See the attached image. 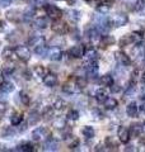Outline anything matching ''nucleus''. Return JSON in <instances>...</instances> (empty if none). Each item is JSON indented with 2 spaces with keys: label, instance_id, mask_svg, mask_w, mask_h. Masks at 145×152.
<instances>
[{
  "label": "nucleus",
  "instance_id": "22",
  "mask_svg": "<svg viewBox=\"0 0 145 152\" xmlns=\"http://www.w3.org/2000/svg\"><path fill=\"white\" fill-rule=\"evenodd\" d=\"M94 96H95V99H97V102L104 103L106 99L108 98V93H107V90H104V89H99V90H97V91H95Z\"/></svg>",
  "mask_w": 145,
  "mask_h": 152
},
{
  "label": "nucleus",
  "instance_id": "14",
  "mask_svg": "<svg viewBox=\"0 0 145 152\" xmlns=\"http://www.w3.org/2000/svg\"><path fill=\"white\" fill-rule=\"evenodd\" d=\"M43 83H45V85L47 88H54L55 85L57 84L56 75H54V74H46L45 77H43Z\"/></svg>",
  "mask_w": 145,
  "mask_h": 152
},
{
  "label": "nucleus",
  "instance_id": "42",
  "mask_svg": "<svg viewBox=\"0 0 145 152\" xmlns=\"http://www.w3.org/2000/svg\"><path fill=\"white\" fill-rule=\"evenodd\" d=\"M43 115H45V118H47V119L51 118L52 115H54V108H50V107L46 108L45 112H43Z\"/></svg>",
  "mask_w": 145,
  "mask_h": 152
},
{
  "label": "nucleus",
  "instance_id": "29",
  "mask_svg": "<svg viewBox=\"0 0 145 152\" xmlns=\"http://www.w3.org/2000/svg\"><path fill=\"white\" fill-rule=\"evenodd\" d=\"M79 90V88L76 86V84H71V83H66L64 85V91H66L67 94H75Z\"/></svg>",
  "mask_w": 145,
  "mask_h": 152
},
{
  "label": "nucleus",
  "instance_id": "6",
  "mask_svg": "<svg viewBox=\"0 0 145 152\" xmlns=\"http://www.w3.org/2000/svg\"><path fill=\"white\" fill-rule=\"evenodd\" d=\"M52 31H54L56 34L62 36V34H65V33L67 32V26H66L65 22H61V20L57 19V22H55L54 24H52Z\"/></svg>",
  "mask_w": 145,
  "mask_h": 152
},
{
  "label": "nucleus",
  "instance_id": "51",
  "mask_svg": "<svg viewBox=\"0 0 145 152\" xmlns=\"http://www.w3.org/2000/svg\"><path fill=\"white\" fill-rule=\"evenodd\" d=\"M66 3L69 4V5H74V4L76 3V0H66Z\"/></svg>",
  "mask_w": 145,
  "mask_h": 152
},
{
  "label": "nucleus",
  "instance_id": "54",
  "mask_svg": "<svg viewBox=\"0 0 145 152\" xmlns=\"http://www.w3.org/2000/svg\"><path fill=\"white\" fill-rule=\"evenodd\" d=\"M144 61H145V53H144Z\"/></svg>",
  "mask_w": 145,
  "mask_h": 152
},
{
  "label": "nucleus",
  "instance_id": "36",
  "mask_svg": "<svg viewBox=\"0 0 145 152\" xmlns=\"http://www.w3.org/2000/svg\"><path fill=\"white\" fill-rule=\"evenodd\" d=\"M129 129H130V134L134 136V137H136V136L140 134V132L143 131V127H140L138 124H132L131 128H129Z\"/></svg>",
  "mask_w": 145,
  "mask_h": 152
},
{
  "label": "nucleus",
  "instance_id": "27",
  "mask_svg": "<svg viewBox=\"0 0 145 152\" xmlns=\"http://www.w3.org/2000/svg\"><path fill=\"white\" fill-rule=\"evenodd\" d=\"M117 105H118V103L115 98H107L104 102V107H106V109H108V110H112V109H115Z\"/></svg>",
  "mask_w": 145,
  "mask_h": 152
},
{
  "label": "nucleus",
  "instance_id": "2",
  "mask_svg": "<svg viewBox=\"0 0 145 152\" xmlns=\"http://www.w3.org/2000/svg\"><path fill=\"white\" fill-rule=\"evenodd\" d=\"M140 39H141V36L132 33V34H126V36H124V37L120 39L118 45H120V47H125V46H129V45H131V43H135V42H138V41H140Z\"/></svg>",
  "mask_w": 145,
  "mask_h": 152
},
{
  "label": "nucleus",
  "instance_id": "28",
  "mask_svg": "<svg viewBox=\"0 0 145 152\" xmlns=\"http://www.w3.org/2000/svg\"><path fill=\"white\" fill-rule=\"evenodd\" d=\"M22 121H23V115L21 113H13L12 114V117H10V123L13 126H18V124H21L22 123Z\"/></svg>",
  "mask_w": 145,
  "mask_h": 152
},
{
  "label": "nucleus",
  "instance_id": "15",
  "mask_svg": "<svg viewBox=\"0 0 145 152\" xmlns=\"http://www.w3.org/2000/svg\"><path fill=\"white\" fill-rule=\"evenodd\" d=\"M126 113H127V115L129 117H131V118H136L138 117V114H139V108H138V104L136 103H130L129 105L126 107Z\"/></svg>",
  "mask_w": 145,
  "mask_h": 152
},
{
  "label": "nucleus",
  "instance_id": "34",
  "mask_svg": "<svg viewBox=\"0 0 145 152\" xmlns=\"http://www.w3.org/2000/svg\"><path fill=\"white\" fill-rule=\"evenodd\" d=\"M14 56H16V52H14L13 50H10V48H7V50L3 51V57H4V60L12 61V60L14 58ZM16 57H17V56H16Z\"/></svg>",
  "mask_w": 145,
  "mask_h": 152
},
{
  "label": "nucleus",
  "instance_id": "1",
  "mask_svg": "<svg viewBox=\"0 0 145 152\" xmlns=\"http://www.w3.org/2000/svg\"><path fill=\"white\" fill-rule=\"evenodd\" d=\"M14 52H16V56L18 57V58L24 61V62L30 61V58H31V51L26 46H17Z\"/></svg>",
  "mask_w": 145,
  "mask_h": 152
},
{
  "label": "nucleus",
  "instance_id": "10",
  "mask_svg": "<svg viewBox=\"0 0 145 152\" xmlns=\"http://www.w3.org/2000/svg\"><path fill=\"white\" fill-rule=\"evenodd\" d=\"M69 55L71 57H74V58H81V57L84 56V47L83 46H72L70 51H69Z\"/></svg>",
  "mask_w": 145,
  "mask_h": 152
},
{
  "label": "nucleus",
  "instance_id": "11",
  "mask_svg": "<svg viewBox=\"0 0 145 152\" xmlns=\"http://www.w3.org/2000/svg\"><path fill=\"white\" fill-rule=\"evenodd\" d=\"M43 150L45 151H50V152H54L59 150V143L54 140V138H47L43 143Z\"/></svg>",
  "mask_w": 145,
  "mask_h": 152
},
{
  "label": "nucleus",
  "instance_id": "20",
  "mask_svg": "<svg viewBox=\"0 0 145 152\" xmlns=\"http://www.w3.org/2000/svg\"><path fill=\"white\" fill-rule=\"evenodd\" d=\"M40 121H41V115H40L38 112L33 110V112L30 113V115H28V124L30 126H36Z\"/></svg>",
  "mask_w": 145,
  "mask_h": 152
},
{
  "label": "nucleus",
  "instance_id": "43",
  "mask_svg": "<svg viewBox=\"0 0 145 152\" xmlns=\"http://www.w3.org/2000/svg\"><path fill=\"white\" fill-rule=\"evenodd\" d=\"M71 38H72V39H80V32H79L78 28H74V29H72Z\"/></svg>",
  "mask_w": 145,
  "mask_h": 152
},
{
  "label": "nucleus",
  "instance_id": "5",
  "mask_svg": "<svg viewBox=\"0 0 145 152\" xmlns=\"http://www.w3.org/2000/svg\"><path fill=\"white\" fill-rule=\"evenodd\" d=\"M98 64H97V61H89V64L87 65L85 67V72L88 75V77L90 79H95L97 76H98Z\"/></svg>",
  "mask_w": 145,
  "mask_h": 152
},
{
  "label": "nucleus",
  "instance_id": "38",
  "mask_svg": "<svg viewBox=\"0 0 145 152\" xmlns=\"http://www.w3.org/2000/svg\"><path fill=\"white\" fill-rule=\"evenodd\" d=\"M30 95H28L27 93H24V91H22L21 93V102H22V104L23 105H28L30 104Z\"/></svg>",
  "mask_w": 145,
  "mask_h": 152
},
{
  "label": "nucleus",
  "instance_id": "13",
  "mask_svg": "<svg viewBox=\"0 0 145 152\" xmlns=\"http://www.w3.org/2000/svg\"><path fill=\"white\" fill-rule=\"evenodd\" d=\"M116 60H117V62L121 66H129L130 64H131L130 57L126 53H124V52H117V53H116Z\"/></svg>",
  "mask_w": 145,
  "mask_h": 152
},
{
  "label": "nucleus",
  "instance_id": "12",
  "mask_svg": "<svg viewBox=\"0 0 145 152\" xmlns=\"http://www.w3.org/2000/svg\"><path fill=\"white\" fill-rule=\"evenodd\" d=\"M66 15H67V19L71 20L72 23H78L80 19H81V13H80V10H76V9L67 10L66 12Z\"/></svg>",
  "mask_w": 145,
  "mask_h": 152
},
{
  "label": "nucleus",
  "instance_id": "47",
  "mask_svg": "<svg viewBox=\"0 0 145 152\" xmlns=\"http://www.w3.org/2000/svg\"><path fill=\"white\" fill-rule=\"evenodd\" d=\"M13 0H0V7L5 8V7H9L12 4Z\"/></svg>",
  "mask_w": 145,
  "mask_h": 152
},
{
  "label": "nucleus",
  "instance_id": "45",
  "mask_svg": "<svg viewBox=\"0 0 145 152\" xmlns=\"http://www.w3.org/2000/svg\"><path fill=\"white\" fill-rule=\"evenodd\" d=\"M55 127L56 128H64V127H66V124H65V121L64 119H57L56 122H55Z\"/></svg>",
  "mask_w": 145,
  "mask_h": 152
},
{
  "label": "nucleus",
  "instance_id": "19",
  "mask_svg": "<svg viewBox=\"0 0 145 152\" xmlns=\"http://www.w3.org/2000/svg\"><path fill=\"white\" fill-rule=\"evenodd\" d=\"M28 45L33 46V47H37V46H42L45 45V38L42 36H32L28 41Z\"/></svg>",
  "mask_w": 145,
  "mask_h": 152
},
{
  "label": "nucleus",
  "instance_id": "53",
  "mask_svg": "<svg viewBox=\"0 0 145 152\" xmlns=\"http://www.w3.org/2000/svg\"><path fill=\"white\" fill-rule=\"evenodd\" d=\"M143 81H144V83H145V75H144V76H143Z\"/></svg>",
  "mask_w": 145,
  "mask_h": 152
},
{
  "label": "nucleus",
  "instance_id": "35",
  "mask_svg": "<svg viewBox=\"0 0 145 152\" xmlns=\"http://www.w3.org/2000/svg\"><path fill=\"white\" fill-rule=\"evenodd\" d=\"M17 151H24V152H32V151H35V148H33V146L31 143H21L18 146V148Z\"/></svg>",
  "mask_w": 145,
  "mask_h": 152
},
{
  "label": "nucleus",
  "instance_id": "37",
  "mask_svg": "<svg viewBox=\"0 0 145 152\" xmlns=\"http://www.w3.org/2000/svg\"><path fill=\"white\" fill-rule=\"evenodd\" d=\"M67 118L71 121H78L79 119V112L75 110V109H72V110H70L67 113Z\"/></svg>",
  "mask_w": 145,
  "mask_h": 152
},
{
  "label": "nucleus",
  "instance_id": "7",
  "mask_svg": "<svg viewBox=\"0 0 145 152\" xmlns=\"http://www.w3.org/2000/svg\"><path fill=\"white\" fill-rule=\"evenodd\" d=\"M117 134H118V140L122 142V143H127V142L130 141V137H131V134H130V129L126 127H120Z\"/></svg>",
  "mask_w": 145,
  "mask_h": 152
},
{
  "label": "nucleus",
  "instance_id": "21",
  "mask_svg": "<svg viewBox=\"0 0 145 152\" xmlns=\"http://www.w3.org/2000/svg\"><path fill=\"white\" fill-rule=\"evenodd\" d=\"M14 90V85L10 81H3L0 83V91L3 94H9Z\"/></svg>",
  "mask_w": 145,
  "mask_h": 152
},
{
  "label": "nucleus",
  "instance_id": "49",
  "mask_svg": "<svg viewBox=\"0 0 145 152\" xmlns=\"http://www.w3.org/2000/svg\"><path fill=\"white\" fill-rule=\"evenodd\" d=\"M78 146H79V140H74L72 141V143L69 145V147L71 150H75V147H78Z\"/></svg>",
  "mask_w": 145,
  "mask_h": 152
},
{
  "label": "nucleus",
  "instance_id": "44",
  "mask_svg": "<svg viewBox=\"0 0 145 152\" xmlns=\"http://www.w3.org/2000/svg\"><path fill=\"white\" fill-rule=\"evenodd\" d=\"M64 43V39H60L59 38V36H57L56 38H54V39H52L51 42H50V45L51 46H56V45H62Z\"/></svg>",
  "mask_w": 145,
  "mask_h": 152
},
{
  "label": "nucleus",
  "instance_id": "18",
  "mask_svg": "<svg viewBox=\"0 0 145 152\" xmlns=\"http://www.w3.org/2000/svg\"><path fill=\"white\" fill-rule=\"evenodd\" d=\"M48 57H50V60L51 61H60L61 60V57H62V52L60 48H51L50 51H48Z\"/></svg>",
  "mask_w": 145,
  "mask_h": 152
},
{
  "label": "nucleus",
  "instance_id": "39",
  "mask_svg": "<svg viewBox=\"0 0 145 152\" xmlns=\"http://www.w3.org/2000/svg\"><path fill=\"white\" fill-rule=\"evenodd\" d=\"M75 84H76V86H78L79 89H83V88L87 86V79H84V77H76Z\"/></svg>",
  "mask_w": 145,
  "mask_h": 152
},
{
  "label": "nucleus",
  "instance_id": "46",
  "mask_svg": "<svg viewBox=\"0 0 145 152\" xmlns=\"http://www.w3.org/2000/svg\"><path fill=\"white\" fill-rule=\"evenodd\" d=\"M121 90H122V89H121V86H120V85H111V91H112L113 94H117V93H121Z\"/></svg>",
  "mask_w": 145,
  "mask_h": 152
},
{
  "label": "nucleus",
  "instance_id": "32",
  "mask_svg": "<svg viewBox=\"0 0 145 152\" xmlns=\"http://www.w3.org/2000/svg\"><path fill=\"white\" fill-rule=\"evenodd\" d=\"M117 143H115L112 137H107L106 138V148L107 150H117Z\"/></svg>",
  "mask_w": 145,
  "mask_h": 152
},
{
  "label": "nucleus",
  "instance_id": "40",
  "mask_svg": "<svg viewBox=\"0 0 145 152\" xmlns=\"http://www.w3.org/2000/svg\"><path fill=\"white\" fill-rule=\"evenodd\" d=\"M92 115H93L94 119H102L103 118V114L99 109H93V110H92Z\"/></svg>",
  "mask_w": 145,
  "mask_h": 152
},
{
  "label": "nucleus",
  "instance_id": "4",
  "mask_svg": "<svg viewBox=\"0 0 145 152\" xmlns=\"http://www.w3.org/2000/svg\"><path fill=\"white\" fill-rule=\"evenodd\" d=\"M7 19L10 20L12 23H21L23 20V13L18 9H13V10L7 12Z\"/></svg>",
  "mask_w": 145,
  "mask_h": 152
},
{
  "label": "nucleus",
  "instance_id": "30",
  "mask_svg": "<svg viewBox=\"0 0 145 152\" xmlns=\"http://www.w3.org/2000/svg\"><path fill=\"white\" fill-rule=\"evenodd\" d=\"M33 72H35V75L37 76V77L42 79V77H45V75H46V69L41 65H37L36 67L33 69Z\"/></svg>",
  "mask_w": 145,
  "mask_h": 152
},
{
  "label": "nucleus",
  "instance_id": "23",
  "mask_svg": "<svg viewBox=\"0 0 145 152\" xmlns=\"http://www.w3.org/2000/svg\"><path fill=\"white\" fill-rule=\"evenodd\" d=\"M81 133H83V136L85 137L87 140H92V138L94 137V134H95V131H94V128H93V127L85 126L83 129H81Z\"/></svg>",
  "mask_w": 145,
  "mask_h": 152
},
{
  "label": "nucleus",
  "instance_id": "16",
  "mask_svg": "<svg viewBox=\"0 0 145 152\" xmlns=\"http://www.w3.org/2000/svg\"><path fill=\"white\" fill-rule=\"evenodd\" d=\"M48 24H50V22L46 17H40L35 20V28H37V29H46Z\"/></svg>",
  "mask_w": 145,
  "mask_h": 152
},
{
  "label": "nucleus",
  "instance_id": "31",
  "mask_svg": "<svg viewBox=\"0 0 145 152\" xmlns=\"http://www.w3.org/2000/svg\"><path fill=\"white\" fill-rule=\"evenodd\" d=\"M112 84H113V77L111 75H103L101 77V85H103V86H111Z\"/></svg>",
  "mask_w": 145,
  "mask_h": 152
},
{
  "label": "nucleus",
  "instance_id": "26",
  "mask_svg": "<svg viewBox=\"0 0 145 152\" xmlns=\"http://www.w3.org/2000/svg\"><path fill=\"white\" fill-rule=\"evenodd\" d=\"M84 56L87 57V60L88 61H97L98 60V57H99L98 52H97L95 50H88L87 52H84Z\"/></svg>",
  "mask_w": 145,
  "mask_h": 152
},
{
  "label": "nucleus",
  "instance_id": "50",
  "mask_svg": "<svg viewBox=\"0 0 145 152\" xmlns=\"http://www.w3.org/2000/svg\"><path fill=\"white\" fill-rule=\"evenodd\" d=\"M4 29H5V22L0 20V32H3Z\"/></svg>",
  "mask_w": 145,
  "mask_h": 152
},
{
  "label": "nucleus",
  "instance_id": "48",
  "mask_svg": "<svg viewBox=\"0 0 145 152\" xmlns=\"http://www.w3.org/2000/svg\"><path fill=\"white\" fill-rule=\"evenodd\" d=\"M134 93H135V86H130V88H129V90L126 91V96H127V98H130L131 95H134Z\"/></svg>",
  "mask_w": 145,
  "mask_h": 152
},
{
  "label": "nucleus",
  "instance_id": "17",
  "mask_svg": "<svg viewBox=\"0 0 145 152\" xmlns=\"http://www.w3.org/2000/svg\"><path fill=\"white\" fill-rule=\"evenodd\" d=\"M101 31L97 29V28H92V29L89 31V39L92 43H98V42L101 41Z\"/></svg>",
  "mask_w": 145,
  "mask_h": 152
},
{
  "label": "nucleus",
  "instance_id": "9",
  "mask_svg": "<svg viewBox=\"0 0 145 152\" xmlns=\"http://www.w3.org/2000/svg\"><path fill=\"white\" fill-rule=\"evenodd\" d=\"M46 134H47L46 128L45 127H38L32 132V140L33 141H41V140L45 138Z\"/></svg>",
  "mask_w": 145,
  "mask_h": 152
},
{
  "label": "nucleus",
  "instance_id": "24",
  "mask_svg": "<svg viewBox=\"0 0 145 152\" xmlns=\"http://www.w3.org/2000/svg\"><path fill=\"white\" fill-rule=\"evenodd\" d=\"M99 43L102 47H108V46H112L115 43V38L112 36H103L102 38H101Z\"/></svg>",
  "mask_w": 145,
  "mask_h": 152
},
{
  "label": "nucleus",
  "instance_id": "55",
  "mask_svg": "<svg viewBox=\"0 0 145 152\" xmlns=\"http://www.w3.org/2000/svg\"><path fill=\"white\" fill-rule=\"evenodd\" d=\"M57 1H60V0H57Z\"/></svg>",
  "mask_w": 145,
  "mask_h": 152
},
{
  "label": "nucleus",
  "instance_id": "8",
  "mask_svg": "<svg viewBox=\"0 0 145 152\" xmlns=\"http://www.w3.org/2000/svg\"><path fill=\"white\" fill-rule=\"evenodd\" d=\"M127 22H129V17L124 13L116 14L115 18H113V24L116 27H124V26L127 24Z\"/></svg>",
  "mask_w": 145,
  "mask_h": 152
},
{
  "label": "nucleus",
  "instance_id": "52",
  "mask_svg": "<svg viewBox=\"0 0 145 152\" xmlns=\"http://www.w3.org/2000/svg\"><path fill=\"white\" fill-rule=\"evenodd\" d=\"M140 112H141V113L144 114V115H145V104H143V105L140 107Z\"/></svg>",
  "mask_w": 145,
  "mask_h": 152
},
{
  "label": "nucleus",
  "instance_id": "41",
  "mask_svg": "<svg viewBox=\"0 0 145 152\" xmlns=\"http://www.w3.org/2000/svg\"><path fill=\"white\" fill-rule=\"evenodd\" d=\"M65 107V103L61 100V99H57L55 102V105H54V109H57V110H61V109H64Z\"/></svg>",
  "mask_w": 145,
  "mask_h": 152
},
{
  "label": "nucleus",
  "instance_id": "25",
  "mask_svg": "<svg viewBox=\"0 0 145 152\" xmlns=\"http://www.w3.org/2000/svg\"><path fill=\"white\" fill-rule=\"evenodd\" d=\"M36 14V8L35 7H28L26 10L23 12V19L24 20H30L33 18V15Z\"/></svg>",
  "mask_w": 145,
  "mask_h": 152
},
{
  "label": "nucleus",
  "instance_id": "33",
  "mask_svg": "<svg viewBox=\"0 0 145 152\" xmlns=\"http://www.w3.org/2000/svg\"><path fill=\"white\" fill-rule=\"evenodd\" d=\"M109 9H111V5L108 3H101L97 7V10H98L101 14H107Z\"/></svg>",
  "mask_w": 145,
  "mask_h": 152
},
{
  "label": "nucleus",
  "instance_id": "3",
  "mask_svg": "<svg viewBox=\"0 0 145 152\" xmlns=\"http://www.w3.org/2000/svg\"><path fill=\"white\" fill-rule=\"evenodd\" d=\"M46 9V13H47V15L50 17L51 19H60L61 15H62V12H61V9L60 8H57L56 5H52V4H47V5L45 7Z\"/></svg>",
  "mask_w": 145,
  "mask_h": 152
}]
</instances>
